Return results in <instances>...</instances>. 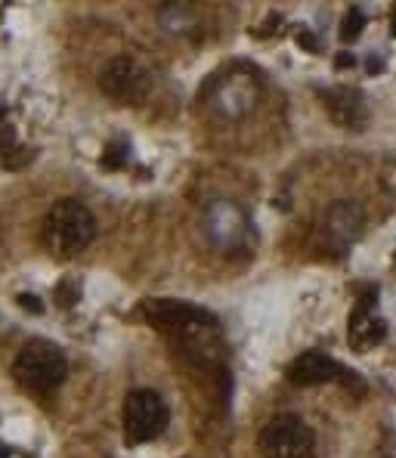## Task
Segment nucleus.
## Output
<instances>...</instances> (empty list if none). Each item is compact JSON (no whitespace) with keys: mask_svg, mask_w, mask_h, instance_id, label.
<instances>
[{"mask_svg":"<svg viewBox=\"0 0 396 458\" xmlns=\"http://www.w3.org/2000/svg\"><path fill=\"white\" fill-rule=\"evenodd\" d=\"M335 66H337V68H353V66H356V59H353L350 53H337Z\"/></svg>","mask_w":396,"mask_h":458,"instance_id":"obj_15","label":"nucleus"},{"mask_svg":"<svg viewBox=\"0 0 396 458\" xmlns=\"http://www.w3.org/2000/svg\"><path fill=\"white\" fill-rule=\"evenodd\" d=\"M257 446L266 458H313L316 455V434L300 415L282 412L263 424Z\"/></svg>","mask_w":396,"mask_h":458,"instance_id":"obj_4","label":"nucleus"},{"mask_svg":"<svg viewBox=\"0 0 396 458\" xmlns=\"http://www.w3.org/2000/svg\"><path fill=\"white\" fill-rule=\"evenodd\" d=\"M99 87L121 103H140L149 93V75L131 56H115L99 71Z\"/></svg>","mask_w":396,"mask_h":458,"instance_id":"obj_6","label":"nucleus"},{"mask_svg":"<svg viewBox=\"0 0 396 458\" xmlns=\"http://www.w3.org/2000/svg\"><path fill=\"white\" fill-rule=\"evenodd\" d=\"M96 235V220L93 214L75 198H62L47 211L44 217V242L50 251L59 257H75L93 242Z\"/></svg>","mask_w":396,"mask_h":458,"instance_id":"obj_2","label":"nucleus"},{"mask_svg":"<svg viewBox=\"0 0 396 458\" xmlns=\"http://www.w3.org/2000/svg\"><path fill=\"white\" fill-rule=\"evenodd\" d=\"M254 105V84L244 75H233L220 84V90L211 96V109L226 118H242Z\"/></svg>","mask_w":396,"mask_h":458,"instance_id":"obj_12","label":"nucleus"},{"mask_svg":"<svg viewBox=\"0 0 396 458\" xmlns=\"http://www.w3.org/2000/svg\"><path fill=\"white\" fill-rule=\"evenodd\" d=\"M374 295H378V291H369L365 297H359V306L353 310V316H350L347 338H350V344H353L356 350H369V347H374V344L384 341V334H387L384 319H378V316L372 313Z\"/></svg>","mask_w":396,"mask_h":458,"instance_id":"obj_10","label":"nucleus"},{"mask_svg":"<svg viewBox=\"0 0 396 458\" xmlns=\"http://www.w3.org/2000/svg\"><path fill=\"white\" fill-rule=\"evenodd\" d=\"M121 421H124V436L131 443H149L164 434V427L170 421V409L161 399V393L140 387L127 393L124 409H121Z\"/></svg>","mask_w":396,"mask_h":458,"instance_id":"obj_5","label":"nucleus"},{"mask_svg":"<svg viewBox=\"0 0 396 458\" xmlns=\"http://www.w3.org/2000/svg\"><path fill=\"white\" fill-rule=\"evenodd\" d=\"M362 25H365L362 10H359V6H353L347 16H344V22H341V38L344 40H356L359 34H362Z\"/></svg>","mask_w":396,"mask_h":458,"instance_id":"obj_13","label":"nucleus"},{"mask_svg":"<svg viewBox=\"0 0 396 458\" xmlns=\"http://www.w3.org/2000/svg\"><path fill=\"white\" fill-rule=\"evenodd\" d=\"M68 362L62 356V350L50 341H31L28 347H22V353L13 362V375L31 393H50L66 381Z\"/></svg>","mask_w":396,"mask_h":458,"instance_id":"obj_3","label":"nucleus"},{"mask_svg":"<svg viewBox=\"0 0 396 458\" xmlns=\"http://www.w3.org/2000/svg\"><path fill=\"white\" fill-rule=\"evenodd\" d=\"M205 232L214 245L220 248H235L248 235V217L242 214L239 205L233 202H214L205 211Z\"/></svg>","mask_w":396,"mask_h":458,"instance_id":"obj_8","label":"nucleus"},{"mask_svg":"<svg viewBox=\"0 0 396 458\" xmlns=\"http://www.w3.org/2000/svg\"><path fill=\"white\" fill-rule=\"evenodd\" d=\"M34 300H38V297H31V295H22V297H19V304H22V306H31L34 313H41V306L34 304Z\"/></svg>","mask_w":396,"mask_h":458,"instance_id":"obj_16","label":"nucleus"},{"mask_svg":"<svg viewBox=\"0 0 396 458\" xmlns=\"http://www.w3.org/2000/svg\"><path fill=\"white\" fill-rule=\"evenodd\" d=\"M393 38H396V13H393Z\"/></svg>","mask_w":396,"mask_h":458,"instance_id":"obj_17","label":"nucleus"},{"mask_svg":"<svg viewBox=\"0 0 396 458\" xmlns=\"http://www.w3.org/2000/svg\"><path fill=\"white\" fill-rule=\"evenodd\" d=\"M142 316H146L158 332L164 334L177 347V353L183 360L196 362V366H217L223 360V334L214 316H207L205 310L186 304V300H146L142 304Z\"/></svg>","mask_w":396,"mask_h":458,"instance_id":"obj_1","label":"nucleus"},{"mask_svg":"<svg viewBox=\"0 0 396 458\" xmlns=\"http://www.w3.org/2000/svg\"><path fill=\"white\" fill-rule=\"evenodd\" d=\"M344 369L337 366L331 356L319 353V350H309L300 353L298 360L288 366V381L300 384V387H313V384H328V381H341Z\"/></svg>","mask_w":396,"mask_h":458,"instance_id":"obj_9","label":"nucleus"},{"mask_svg":"<svg viewBox=\"0 0 396 458\" xmlns=\"http://www.w3.org/2000/svg\"><path fill=\"white\" fill-rule=\"evenodd\" d=\"M325 105L331 118L347 131H362L369 121V109H365V96L356 87H337L325 93Z\"/></svg>","mask_w":396,"mask_h":458,"instance_id":"obj_11","label":"nucleus"},{"mask_svg":"<svg viewBox=\"0 0 396 458\" xmlns=\"http://www.w3.org/2000/svg\"><path fill=\"white\" fill-rule=\"evenodd\" d=\"M362 226L365 214L356 202H335L322 217V245H328L335 254H344L362 235Z\"/></svg>","mask_w":396,"mask_h":458,"instance_id":"obj_7","label":"nucleus"},{"mask_svg":"<svg viewBox=\"0 0 396 458\" xmlns=\"http://www.w3.org/2000/svg\"><path fill=\"white\" fill-rule=\"evenodd\" d=\"M298 44H304L309 53H316V50H319V40H316L309 31H300V34H298Z\"/></svg>","mask_w":396,"mask_h":458,"instance_id":"obj_14","label":"nucleus"}]
</instances>
